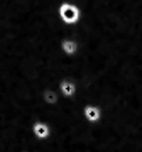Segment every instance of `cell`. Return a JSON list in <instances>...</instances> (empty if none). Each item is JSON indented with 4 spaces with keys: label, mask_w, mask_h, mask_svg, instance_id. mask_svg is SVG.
<instances>
[{
    "label": "cell",
    "mask_w": 142,
    "mask_h": 152,
    "mask_svg": "<svg viewBox=\"0 0 142 152\" xmlns=\"http://www.w3.org/2000/svg\"><path fill=\"white\" fill-rule=\"evenodd\" d=\"M58 15H59L61 22L66 24V26H76V24L81 22L83 12H81V9H80V5H76L75 2L64 0V2H61L59 7H58Z\"/></svg>",
    "instance_id": "cell-1"
},
{
    "label": "cell",
    "mask_w": 142,
    "mask_h": 152,
    "mask_svg": "<svg viewBox=\"0 0 142 152\" xmlns=\"http://www.w3.org/2000/svg\"><path fill=\"white\" fill-rule=\"evenodd\" d=\"M32 135L39 142L49 140L51 135H53V129H51L49 122H46V120H36L32 124Z\"/></svg>",
    "instance_id": "cell-2"
},
{
    "label": "cell",
    "mask_w": 142,
    "mask_h": 152,
    "mask_svg": "<svg viewBox=\"0 0 142 152\" xmlns=\"http://www.w3.org/2000/svg\"><path fill=\"white\" fill-rule=\"evenodd\" d=\"M83 117L86 120L90 125H98L102 120H103V110L102 107L95 103H88L85 105V108H83Z\"/></svg>",
    "instance_id": "cell-3"
},
{
    "label": "cell",
    "mask_w": 142,
    "mask_h": 152,
    "mask_svg": "<svg viewBox=\"0 0 142 152\" xmlns=\"http://www.w3.org/2000/svg\"><path fill=\"white\" fill-rule=\"evenodd\" d=\"M58 90H59L61 96L64 98V100H71V98L76 96L78 85H76V81H75V80L66 78V80H61V81H59V86H58Z\"/></svg>",
    "instance_id": "cell-4"
},
{
    "label": "cell",
    "mask_w": 142,
    "mask_h": 152,
    "mask_svg": "<svg viewBox=\"0 0 142 152\" xmlns=\"http://www.w3.org/2000/svg\"><path fill=\"white\" fill-rule=\"evenodd\" d=\"M61 53L66 56V58H75V56L80 53V42H78L75 37H64L59 44Z\"/></svg>",
    "instance_id": "cell-5"
},
{
    "label": "cell",
    "mask_w": 142,
    "mask_h": 152,
    "mask_svg": "<svg viewBox=\"0 0 142 152\" xmlns=\"http://www.w3.org/2000/svg\"><path fill=\"white\" fill-rule=\"evenodd\" d=\"M41 98H42V102L46 105H49V107H56V105H59V102L63 100V96H61V93L58 88H46L42 91V95H41Z\"/></svg>",
    "instance_id": "cell-6"
},
{
    "label": "cell",
    "mask_w": 142,
    "mask_h": 152,
    "mask_svg": "<svg viewBox=\"0 0 142 152\" xmlns=\"http://www.w3.org/2000/svg\"><path fill=\"white\" fill-rule=\"evenodd\" d=\"M22 152H34V151H31V149H26V151H22Z\"/></svg>",
    "instance_id": "cell-7"
}]
</instances>
